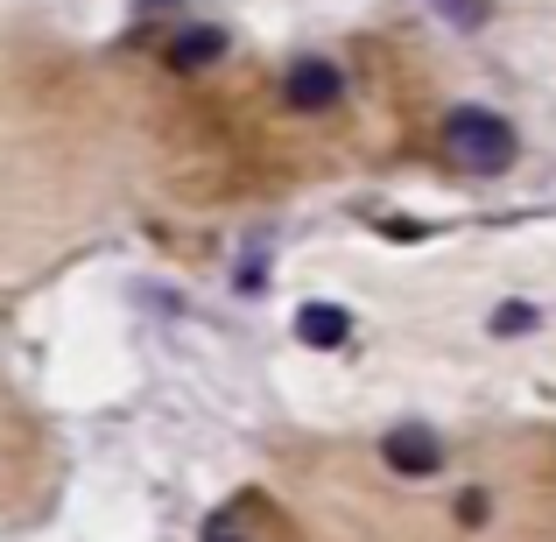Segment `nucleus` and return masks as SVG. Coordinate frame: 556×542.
Listing matches in <instances>:
<instances>
[{"mask_svg":"<svg viewBox=\"0 0 556 542\" xmlns=\"http://www.w3.org/2000/svg\"><path fill=\"white\" fill-rule=\"evenodd\" d=\"M204 542H247V535L232 529V521H212V529H204Z\"/></svg>","mask_w":556,"mask_h":542,"instance_id":"obj_9","label":"nucleus"},{"mask_svg":"<svg viewBox=\"0 0 556 542\" xmlns=\"http://www.w3.org/2000/svg\"><path fill=\"white\" fill-rule=\"evenodd\" d=\"M380 458L394 465L402 479H430L437 465H444V444H437L422 423H402V430H388V444H380Z\"/></svg>","mask_w":556,"mask_h":542,"instance_id":"obj_3","label":"nucleus"},{"mask_svg":"<svg viewBox=\"0 0 556 542\" xmlns=\"http://www.w3.org/2000/svg\"><path fill=\"white\" fill-rule=\"evenodd\" d=\"M289 106L296 113H325V106H339V92H345V71L339 64H325V56H303L296 71H289Z\"/></svg>","mask_w":556,"mask_h":542,"instance_id":"obj_2","label":"nucleus"},{"mask_svg":"<svg viewBox=\"0 0 556 542\" xmlns=\"http://www.w3.org/2000/svg\"><path fill=\"white\" fill-rule=\"evenodd\" d=\"M444 155L465 169V177H501V169H515L521 141H515V127H507L501 113L458 106V113L444 121Z\"/></svg>","mask_w":556,"mask_h":542,"instance_id":"obj_1","label":"nucleus"},{"mask_svg":"<svg viewBox=\"0 0 556 542\" xmlns=\"http://www.w3.org/2000/svg\"><path fill=\"white\" fill-rule=\"evenodd\" d=\"M218 50H226V36H218V28H198V36H177V42H169V64L190 71V64H212Z\"/></svg>","mask_w":556,"mask_h":542,"instance_id":"obj_5","label":"nucleus"},{"mask_svg":"<svg viewBox=\"0 0 556 542\" xmlns=\"http://www.w3.org/2000/svg\"><path fill=\"white\" fill-rule=\"evenodd\" d=\"M529 325H535V311H529V303H507V311L493 317V331H529Z\"/></svg>","mask_w":556,"mask_h":542,"instance_id":"obj_7","label":"nucleus"},{"mask_svg":"<svg viewBox=\"0 0 556 542\" xmlns=\"http://www.w3.org/2000/svg\"><path fill=\"white\" fill-rule=\"evenodd\" d=\"M296 339L303 345H345L353 339V317H345L339 303H303L296 311Z\"/></svg>","mask_w":556,"mask_h":542,"instance_id":"obj_4","label":"nucleus"},{"mask_svg":"<svg viewBox=\"0 0 556 542\" xmlns=\"http://www.w3.org/2000/svg\"><path fill=\"white\" fill-rule=\"evenodd\" d=\"M458 521H465V529H479V521H486V493H465V501H458Z\"/></svg>","mask_w":556,"mask_h":542,"instance_id":"obj_8","label":"nucleus"},{"mask_svg":"<svg viewBox=\"0 0 556 542\" xmlns=\"http://www.w3.org/2000/svg\"><path fill=\"white\" fill-rule=\"evenodd\" d=\"M430 8L444 14L451 28H479V22H486V0H430Z\"/></svg>","mask_w":556,"mask_h":542,"instance_id":"obj_6","label":"nucleus"}]
</instances>
